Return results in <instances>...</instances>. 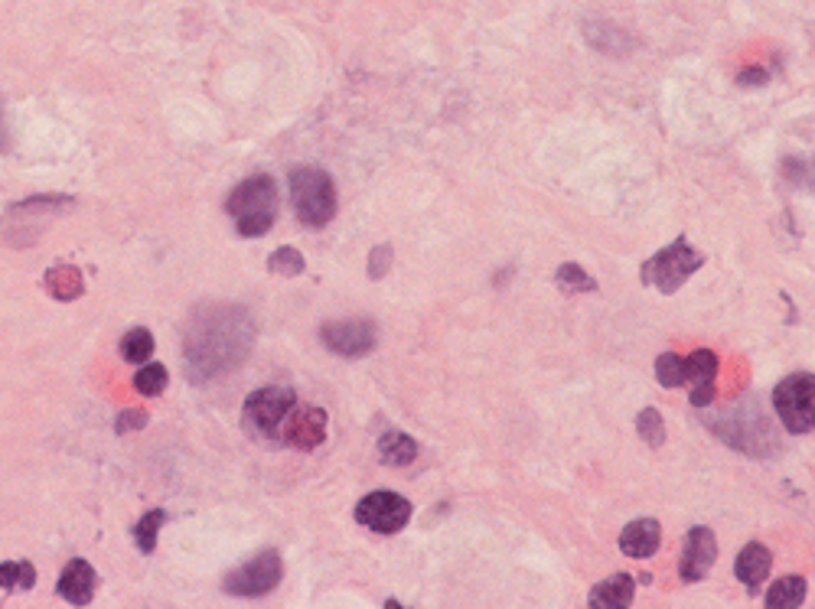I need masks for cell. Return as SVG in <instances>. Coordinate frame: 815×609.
Listing matches in <instances>:
<instances>
[{"instance_id":"obj_1","label":"cell","mask_w":815,"mask_h":609,"mask_svg":"<svg viewBox=\"0 0 815 609\" xmlns=\"http://www.w3.org/2000/svg\"><path fill=\"white\" fill-rule=\"evenodd\" d=\"M255 320L245 307L213 303L186 323L183 333V363L193 384L216 381L219 375L239 368L255 346Z\"/></svg>"},{"instance_id":"obj_2","label":"cell","mask_w":815,"mask_h":609,"mask_svg":"<svg viewBox=\"0 0 815 609\" xmlns=\"http://www.w3.org/2000/svg\"><path fill=\"white\" fill-rule=\"evenodd\" d=\"M277 203H280L277 183L262 173V176L242 180L232 189V196L226 199V212L232 216L236 232L242 239H262L272 232L274 219H277Z\"/></svg>"},{"instance_id":"obj_3","label":"cell","mask_w":815,"mask_h":609,"mask_svg":"<svg viewBox=\"0 0 815 609\" xmlns=\"http://www.w3.org/2000/svg\"><path fill=\"white\" fill-rule=\"evenodd\" d=\"M711 430L734 450L747 453V457H770L777 450V437L764 417V404L757 398H744L737 407L718 414V421H711Z\"/></svg>"},{"instance_id":"obj_4","label":"cell","mask_w":815,"mask_h":609,"mask_svg":"<svg viewBox=\"0 0 815 609\" xmlns=\"http://www.w3.org/2000/svg\"><path fill=\"white\" fill-rule=\"evenodd\" d=\"M290 206L307 229H323L336 216V183L320 166H294L287 176Z\"/></svg>"},{"instance_id":"obj_5","label":"cell","mask_w":815,"mask_h":609,"mask_svg":"<svg viewBox=\"0 0 815 609\" xmlns=\"http://www.w3.org/2000/svg\"><path fill=\"white\" fill-rule=\"evenodd\" d=\"M773 407L780 414V424L803 437L815 427V375L813 371H793L773 388Z\"/></svg>"},{"instance_id":"obj_6","label":"cell","mask_w":815,"mask_h":609,"mask_svg":"<svg viewBox=\"0 0 815 609\" xmlns=\"http://www.w3.org/2000/svg\"><path fill=\"white\" fill-rule=\"evenodd\" d=\"M704 267V254L695 251L688 239H676L673 244H666L663 251H656L646 264H643V284L656 287L663 294H676L681 284Z\"/></svg>"},{"instance_id":"obj_7","label":"cell","mask_w":815,"mask_h":609,"mask_svg":"<svg viewBox=\"0 0 815 609\" xmlns=\"http://www.w3.org/2000/svg\"><path fill=\"white\" fill-rule=\"evenodd\" d=\"M294 404H297V394L290 388H280V384L259 388L245 401V424L252 434H259L265 440H277V430H280L284 417L294 411Z\"/></svg>"},{"instance_id":"obj_8","label":"cell","mask_w":815,"mask_h":609,"mask_svg":"<svg viewBox=\"0 0 815 609\" xmlns=\"http://www.w3.org/2000/svg\"><path fill=\"white\" fill-rule=\"evenodd\" d=\"M411 502L392 489H376L356 505V521L376 535H399L411 521Z\"/></svg>"},{"instance_id":"obj_9","label":"cell","mask_w":815,"mask_h":609,"mask_svg":"<svg viewBox=\"0 0 815 609\" xmlns=\"http://www.w3.org/2000/svg\"><path fill=\"white\" fill-rule=\"evenodd\" d=\"M320 340L330 353L343 359H363L379 346V330L372 320L363 317H346V320H330L320 330Z\"/></svg>"},{"instance_id":"obj_10","label":"cell","mask_w":815,"mask_h":609,"mask_svg":"<svg viewBox=\"0 0 815 609\" xmlns=\"http://www.w3.org/2000/svg\"><path fill=\"white\" fill-rule=\"evenodd\" d=\"M280 574H284L280 554L268 548V551L255 554L252 561H245L242 567H236L222 581V590L232 594V597H265L280 584Z\"/></svg>"},{"instance_id":"obj_11","label":"cell","mask_w":815,"mask_h":609,"mask_svg":"<svg viewBox=\"0 0 815 609\" xmlns=\"http://www.w3.org/2000/svg\"><path fill=\"white\" fill-rule=\"evenodd\" d=\"M277 440L310 453L317 450L323 440H326V411L323 407H297L284 417L280 430H277Z\"/></svg>"},{"instance_id":"obj_12","label":"cell","mask_w":815,"mask_h":609,"mask_svg":"<svg viewBox=\"0 0 815 609\" xmlns=\"http://www.w3.org/2000/svg\"><path fill=\"white\" fill-rule=\"evenodd\" d=\"M718 561V538L711 528L704 525H695L688 535H685V544H681V558H679V574L685 584H698L708 577V571L714 567Z\"/></svg>"},{"instance_id":"obj_13","label":"cell","mask_w":815,"mask_h":609,"mask_svg":"<svg viewBox=\"0 0 815 609\" xmlns=\"http://www.w3.org/2000/svg\"><path fill=\"white\" fill-rule=\"evenodd\" d=\"M72 199L69 196H33V199H23V203H13L7 209V219H3V235L13 239V235H23L20 244H26V229L33 219L39 216H53V212H62L69 209Z\"/></svg>"},{"instance_id":"obj_14","label":"cell","mask_w":815,"mask_h":609,"mask_svg":"<svg viewBox=\"0 0 815 609\" xmlns=\"http://www.w3.org/2000/svg\"><path fill=\"white\" fill-rule=\"evenodd\" d=\"M685 366H688V375H685V384L691 388L688 401L691 407H708L714 401V378H718V356L711 349H695L685 356Z\"/></svg>"},{"instance_id":"obj_15","label":"cell","mask_w":815,"mask_h":609,"mask_svg":"<svg viewBox=\"0 0 815 609\" xmlns=\"http://www.w3.org/2000/svg\"><path fill=\"white\" fill-rule=\"evenodd\" d=\"M95 587H99V574H95V567H92L89 561H82V558L69 561V564L62 567V574H59V584H56L59 597H62L69 607H89L92 597H95Z\"/></svg>"},{"instance_id":"obj_16","label":"cell","mask_w":815,"mask_h":609,"mask_svg":"<svg viewBox=\"0 0 815 609\" xmlns=\"http://www.w3.org/2000/svg\"><path fill=\"white\" fill-rule=\"evenodd\" d=\"M659 544H663V528L656 518H636L620 531V551L627 558L646 561L659 551Z\"/></svg>"},{"instance_id":"obj_17","label":"cell","mask_w":815,"mask_h":609,"mask_svg":"<svg viewBox=\"0 0 815 609\" xmlns=\"http://www.w3.org/2000/svg\"><path fill=\"white\" fill-rule=\"evenodd\" d=\"M770 567H773V554H770V548L760 544V541H750V544L737 554V561H734V574H737V581H741L750 594L760 590V584L767 581Z\"/></svg>"},{"instance_id":"obj_18","label":"cell","mask_w":815,"mask_h":609,"mask_svg":"<svg viewBox=\"0 0 815 609\" xmlns=\"http://www.w3.org/2000/svg\"><path fill=\"white\" fill-rule=\"evenodd\" d=\"M633 594L636 584L630 574H613L607 581H600L590 594H587V607L590 609H627L633 607Z\"/></svg>"},{"instance_id":"obj_19","label":"cell","mask_w":815,"mask_h":609,"mask_svg":"<svg viewBox=\"0 0 815 609\" xmlns=\"http://www.w3.org/2000/svg\"><path fill=\"white\" fill-rule=\"evenodd\" d=\"M43 287H46L49 297L69 303V300H79V297L85 294V277H82V271L72 267V264H56V267L46 271Z\"/></svg>"},{"instance_id":"obj_20","label":"cell","mask_w":815,"mask_h":609,"mask_svg":"<svg viewBox=\"0 0 815 609\" xmlns=\"http://www.w3.org/2000/svg\"><path fill=\"white\" fill-rule=\"evenodd\" d=\"M379 460L386 467H411L417 460V440L405 430H386L379 437Z\"/></svg>"},{"instance_id":"obj_21","label":"cell","mask_w":815,"mask_h":609,"mask_svg":"<svg viewBox=\"0 0 815 609\" xmlns=\"http://www.w3.org/2000/svg\"><path fill=\"white\" fill-rule=\"evenodd\" d=\"M806 590H810L806 577H800V574L783 577V581H777V584L770 587V594H767V607L770 609L803 607V604H806Z\"/></svg>"},{"instance_id":"obj_22","label":"cell","mask_w":815,"mask_h":609,"mask_svg":"<svg viewBox=\"0 0 815 609\" xmlns=\"http://www.w3.org/2000/svg\"><path fill=\"white\" fill-rule=\"evenodd\" d=\"M36 587V567L30 561H3L0 564V590H33Z\"/></svg>"},{"instance_id":"obj_23","label":"cell","mask_w":815,"mask_h":609,"mask_svg":"<svg viewBox=\"0 0 815 609\" xmlns=\"http://www.w3.org/2000/svg\"><path fill=\"white\" fill-rule=\"evenodd\" d=\"M150 356H153V336H150V330L137 326V330H128L122 336V359L128 366H144V363H150Z\"/></svg>"},{"instance_id":"obj_24","label":"cell","mask_w":815,"mask_h":609,"mask_svg":"<svg viewBox=\"0 0 815 609\" xmlns=\"http://www.w3.org/2000/svg\"><path fill=\"white\" fill-rule=\"evenodd\" d=\"M554 284H558L564 294H594V290H597V280H594L581 264H574V261H567V264L558 267Z\"/></svg>"},{"instance_id":"obj_25","label":"cell","mask_w":815,"mask_h":609,"mask_svg":"<svg viewBox=\"0 0 815 609\" xmlns=\"http://www.w3.org/2000/svg\"><path fill=\"white\" fill-rule=\"evenodd\" d=\"M163 521H167V512H163V508H153V512H147V515L137 521L131 535H135L140 554H153V551H157V538H160Z\"/></svg>"},{"instance_id":"obj_26","label":"cell","mask_w":815,"mask_h":609,"mask_svg":"<svg viewBox=\"0 0 815 609\" xmlns=\"http://www.w3.org/2000/svg\"><path fill=\"white\" fill-rule=\"evenodd\" d=\"M167 381H170V375H167V368L160 366V363H144V366L135 371V388L144 398L163 394V391H167Z\"/></svg>"},{"instance_id":"obj_27","label":"cell","mask_w":815,"mask_h":609,"mask_svg":"<svg viewBox=\"0 0 815 609\" xmlns=\"http://www.w3.org/2000/svg\"><path fill=\"white\" fill-rule=\"evenodd\" d=\"M303 267H307V261L297 248H277L268 254V271L277 277H297V274H303Z\"/></svg>"},{"instance_id":"obj_28","label":"cell","mask_w":815,"mask_h":609,"mask_svg":"<svg viewBox=\"0 0 815 609\" xmlns=\"http://www.w3.org/2000/svg\"><path fill=\"white\" fill-rule=\"evenodd\" d=\"M685 375H688V366H685V356H679V353H663L656 359V378H659L663 388H681Z\"/></svg>"},{"instance_id":"obj_29","label":"cell","mask_w":815,"mask_h":609,"mask_svg":"<svg viewBox=\"0 0 815 609\" xmlns=\"http://www.w3.org/2000/svg\"><path fill=\"white\" fill-rule=\"evenodd\" d=\"M636 430H640V437H643L650 447L666 444V424H663V414H659L656 407H643V411H640V417H636Z\"/></svg>"},{"instance_id":"obj_30","label":"cell","mask_w":815,"mask_h":609,"mask_svg":"<svg viewBox=\"0 0 815 609\" xmlns=\"http://www.w3.org/2000/svg\"><path fill=\"white\" fill-rule=\"evenodd\" d=\"M392 244H379V248H372V257H369V277L372 280H382L386 277V271L392 267Z\"/></svg>"},{"instance_id":"obj_31","label":"cell","mask_w":815,"mask_h":609,"mask_svg":"<svg viewBox=\"0 0 815 609\" xmlns=\"http://www.w3.org/2000/svg\"><path fill=\"white\" fill-rule=\"evenodd\" d=\"M147 424V411H122V421H118V434H128V430H137V427H144Z\"/></svg>"},{"instance_id":"obj_32","label":"cell","mask_w":815,"mask_h":609,"mask_svg":"<svg viewBox=\"0 0 815 609\" xmlns=\"http://www.w3.org/2000/svg\"><path fill=\"white\" fill-rule=\"evenodd\" d=\"M737 82H741V85H767V82H770V72H767V69H744V72L737 76Z\"/></svg>"},{"instance_id":"obj_33","label":"cell","mask_w":815,"mask_h":609,"mask_svg":"<svg viewBox=\"0 0 815 609\" xmlns=\"http://www.w3.org/2000/svg\"><path fill=\"white\" fill-rule=\"evenodd\" d=\"M7 147V127H3V105H0V150Z\"/></svg>"}]
</instances>
